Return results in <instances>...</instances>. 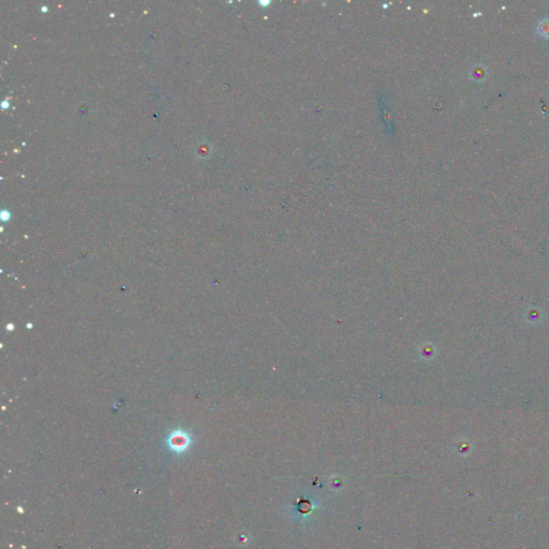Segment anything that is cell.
<instances>
[{"label":"cell","instance_id":"cell-1","mask_svg":"<svg viewBox=\"0 0 549 549\" xmlns=\"http://www.w3.org/2000/svg\"><path fill=\"white\" fill-rule=\"evenodd\" d=\"M193 442L192 436L184 429H175L166 439V445L175 454H182L188 450Z\"/></svg>","mask_w":549,"mask_h":549}]
</instances>
